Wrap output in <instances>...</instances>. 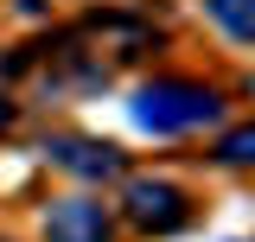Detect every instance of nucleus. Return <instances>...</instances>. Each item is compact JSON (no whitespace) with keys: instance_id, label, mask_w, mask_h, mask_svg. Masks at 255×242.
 <instances>
[{"instance_id":"f257e3e1","label":"nucleus","mask_w":255,"mask_h":242,"mask_svg":"<svg viewBox=\"0 0 255 242\" xmlns=\"http://www.w3.org/2000/svg\"><path fill=\"white\" fill-rule=\"evenodd\" d=\"M134 121L147 134H185V127H211L217 121V96L198 83H147L134 96Z\"/></svg>"},{"instance_id":"f03ea898","label":"nucleus","mask_w":255,"mask_h":242,"mask_svg":"<svg viewBox=\"0 0 255 242\" xmlns=\"http://www.w3.org/2000/svg\"><path fill=\"white\" fill-rule=\"evenodd\" d=\"M128 217L140 230H179L185 223V198L172 185H159V179H134L128 185Z\"/></svg>"},{"instance_id":"7ed1b4c3","label":"nucleus","mask_w":255,"mask_h":242,"mask_svg":"<svg viewBox=\"0 0 255 242\" xmlns=\"http://www.w3.org/2000/svg\"><path fill=\"white\" fill-rule=\"evenodd\" d=\"M45 236L51 242H109V217L90 198H58L51 217H45Z\"/></svg>"},{"instance_id":"20e7f679","label":"nucleus","mask_w":255,"mask_h":242,"mask_svg":"<svg viewBox=\"0 0 255 242\" xmlns=\"http://www.w3.org/2000/svg\"><path fill=\"white\" fill-rule=\"evenodd\" d=\"M51 166H64V172H77V179H115L122 172V153L102 147V140H51Z\"/></svg>"},{"instance_id":"39448f33","label":"nucleus","mask_w":255,"mask_h":242,"mask_svg":"<svg viewBox=\"0 0 255 242\" xmlns=\"http://www.w3.org/2000/svg\"><path fill=\"white\" fill-rule=\"evenodd\" d=\"M204 13H211L230 38H255V0H204Z\"/></svg>"},{"instance_id":"423d86ee","label":"nucleus","mask_w":255,"mask_h":242,"mask_svg":"<svg viewBox=\"0 0 255 242\" xmlns=\"http://www.w3.org/2000/svg\"><path fill=\"white\" fill-rule=\"evenodd\" d=\"M217 159H230V166H249V159H255V127H236V134L217 147Z\"/></svg>"}]
</instances>
